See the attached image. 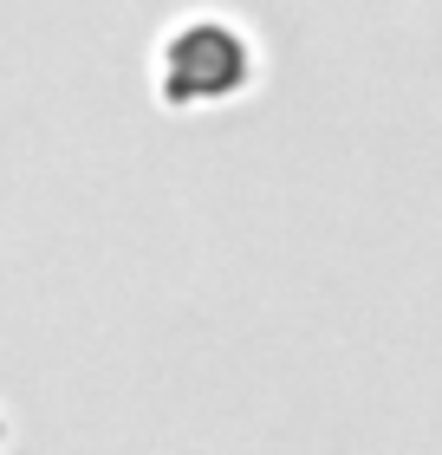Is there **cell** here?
Wrapping results in <instances>:
<instances>
[{
	"instance_id": "6da1fadb",
	"label": "cell",
	"mask_w": 442,
	"mask_h": 455,
	"mask_svg": "<svg viewBox=\"0 0 442 455\" xmlns=\"http://www.w3.org/2000/svg\"><path fill=\"white\" fill-rule=\"evenodd\" d=\"M254 85V39L235 20L189 13L157 46V98L170 111H215Z\"/></svg>"
}]
</instances>
